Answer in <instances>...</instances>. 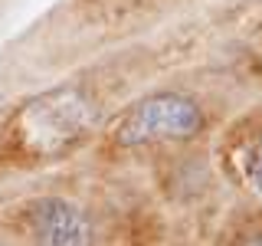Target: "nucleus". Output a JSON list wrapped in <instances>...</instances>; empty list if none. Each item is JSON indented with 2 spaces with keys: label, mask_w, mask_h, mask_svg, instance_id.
Instances as JSON below:
<instances>
[{
  "label": "nucleus",
  "mask_w": 262,
  "mask_h": 246,
  "mask_svg": "<svg viewBox=\"0 0 262 246\" xmlns=\"http://www.w3.org/2000/svg\"><path fill=\"white\" fill-rule=\"evenodd\" d=\"M20 223L36 246H95V220L69 197H36L20 213Z\"/></svg>",
  "instance_id": "7ed1b4c3"
},
{
  "label": "nucleus",
  "mask_w": 262,
  "mask_h": 246,
  "mask_svg": "<svg viewBox=\"0 0 262 246\" xmlns=\"http://www.w3.org/2000/svg\"><path fill=\"white\" fill-rule=\"evenodd\" d=\"M102 125V105L85 86L66 82L27 98L0 128L4 154L16 164H53L76 154Z\"/></svg>",
  "instance_id": "f257e3e1"
},
{
  "label": "nucleus",
  "mask_w": 262,
  "mask_h": 246,
  "mask_svg": "<svg viewBox=\"0 0 262 246\" xmlns=\"http://www.w3.org/2000/svg\"><path fill=\"white\" fill-rule=\"evenodd\" d=\"M239 174L243 180L252 187L259 197H262V128L256 131V135H249L246 138V145H243V151H239Z\"/></svg>",
  "instance_id": "20e7f679"
},
{
  "label": "nucleus",
  "mask_w": 262,
  "mask_h": 246,
  "mask_svg": "<svg viewBox=\"0 0 262 246\" xmlns=\"http://www.w3.org/2000/svg\"><path fill=\"white\" fill-rule=\"evenodd\" d=\"M229 246H262V220H252V223H246L239 233L229 240Z\"/></svg>",
  "instance_id": "39448f33"
},
{
  "label": "nucleus",
  "mask_w": 262,
  "mask_h": 246,
  "mask_svg": "<svg viewBox=\"0 0 262 246\" xmlns=\"http://www.w3.org/2000/svg\"><path fill=\"white\" fill-rule=\"evenodd\" d=\"M207 125H210L207 109L193 95L177 92V89H161V92L141 95L115 118L108 141L121 151L174 148L203 138Z\"/></svg>",
  "instance_id": "f03ea898"
}]
</instances>
